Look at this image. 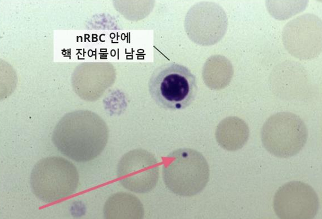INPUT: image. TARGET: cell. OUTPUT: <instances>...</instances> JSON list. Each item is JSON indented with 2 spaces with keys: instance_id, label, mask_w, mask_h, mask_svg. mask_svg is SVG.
Wrapping results in <instances>:
<instances>
[{
  "instance_id": "cell-12",
  "label": "cell",
  "mask_w": 322,
  "mask_h": 219,
  "mask_svg": "<svg viewBox=\"0 0 322 219\" xmlns=\"http://www.w3.org/2000/svg\"><path fill=\"white\" fill-rule=\"evenodd\" d=\"M212 85L215 88H221L230 81L232 68L230 63L225 57L216 56L211 60Z\"/></svg>"
},
{
  "instance_id": "cell-4",
  "label": "cell",
  "mask_w": 322,
  "mask_h": 219,
  "mask_svg": "<svg viewBox=\"0 0 322 219\" xmlns=\"http://www.w3.org/2000/svg\"><path fill=\"white\" fill-rule=\"evenodd\" d=\"M170 157L162 171L164 182L170 191L190 197L204 189L209 180V169L201 154L185 149L175 152Z\"/></svg>"
},
{
  "instance_id": "cell-11",
  "label": "cell",
  "mask_w": 322,
  "mask_h": 219,
  "mask_svg": "<svg viewBox=\"0 0 322 219\" xmlns=\"http://www.w3.org/2000/svg\"><path fill=\"white\" fill-rule=\"evenodd\" d=\"M266 2L268 11L271 15L279 20H283L285 9L287 18H289L302 11L308 3L307 0H267Z\"/></svg>"
},
{
  "instance_id": "cell-10",
  "label": "cell",
  "mask_w": 322,
  "mask_h": 219,
  "mask_svg": "<svg viewBox=\"0 0 322 219\" xmlns=\"http://www.w3.org/2000/svg\"><path fill=\"white\" fill-rule=\"evenodd\" d=\"M141 218L143 216V206L134 196L126 193H117L110 197L104 208V215L107 219Z\"/></svg>"
},
{
  "instance_id": "cell-5",
  "label": "cell",
  "mask_w": 322,
  "mask_h": 219,
  "mask_svg": "<svg viewBox=\"0 0 322 219\" xmlns=\"http://www.w3.org/2000/svg\"><path fill=\"white\" fill-rule=\"evenodd\" d=\"M308 131L304 121L295 113L282 111L273 114L264 123L261 139L271 154L287 158L297 154L305 146Z\"/></svg>"
},
{
  "instance_id": "cell-1",
  "label": "cell",
  "mask_w": 322,
  "mask_h": 219,
  "mask_svg": "<svg viewBox=\"0 0 322 219\" xmlns=\"http://www.w3.org/2000/svg\"><path fill=\"white\" fill-rule=\"evenodd\" d=\"M105 122L97 114L77 111L64 115L56 125L52 141L64 155L78 162L94 159L108 140Z\"/></svg>"
},
{
  "instance_id": "cell-3",
  "label": "cell",
  "mask_w": 322,
  "mask_h": 219,
  "mask_svg": "<svg viewBox=\"0 0 322 219\" xmlns=\"http://www.w3.org/2000/svg\"><path fill=\"white\" fill-rule=\"evenodd\" d=\"M78 181V173L73 164L62 157H50L35 164L30 182L34 194L49 203L73 194Z\"/></svg>"
},
{
  "instance_id": "cell-8",
  "label": "cell",
  "mask_w": 322,
  "mask_h": 219,
  "mask_svg": "<svg viewBox=\"0 0 322 219\" xmlns=\"http://www.w3.org/2000/svg\"><path fill=\"white\" fill-rule=\"evenodd\" d=\"M117 175L125 188L137 193H145L156 186L159 168L154 159L149 157L146 160L121 163Z\"/></svg>"
},
{
  "instance_id": "cell-7",
  "label": "cell",
  "mask_w": 322,
  "mask_h": 219,
  "mask_svg": "<svg viewBox=\"0 0 322 219\" xmlns=\"http://www.w3.org/2000/svg\"><path fill=\"white\" fill-rule=\"evenodd\" d=\"M319 204L318 196L312 187L300 181H292L277 190L273 207L280 219H310L317 215Z\"/></svg>"
},
{
  "instance_id": "cell-2",
  "label": "cell",
  "mask_w": 322,
  "mask_h": 219,
  "mask_svg": "<svg viewBox=\"0 0 322 219\" xmlns=\"http://www.w3.org/2000/svg\"><path fill=\"white\" fill-rule=\"evenodd\" d=\"M150 95L165 109L182 110L194 101L197 92L195 76L186 66L175 62L156 68L148 81Z\"/></svg>"
},
{
  "instance_id": "cell-9",
  "label": "cell",
  "mask_w": 322,
  "mask_h": 219,
  "mask_svg": "<svg viewBox=\"0 0 322 219\" xmlns=\"http://www.w3.org/2000/svg\"><path fill=\"white\" fill-rule=\"evenodd\" d=\"M249 136L247 124L237 117H228L220 122L216 131V140L224 149L235 151L241 148Z\"/></svg>"
},
{
  "instance_id": "cell-6",
  "label": "cell",
  "mask_w": 322,
  "mask_h": 219,
  "mask_svg": "<svg viewBox=\"0 0 322 219\" xmlns=\"http://www.w3.org/2000/svg\"><path fill=\"white\" fill-rule=\"evenodd\" d=\"M282 39L293 56L301 60L317 57L322 52L321 19L310 13L297 16L284 26Z\"/></svg>"
}]
</instances>
